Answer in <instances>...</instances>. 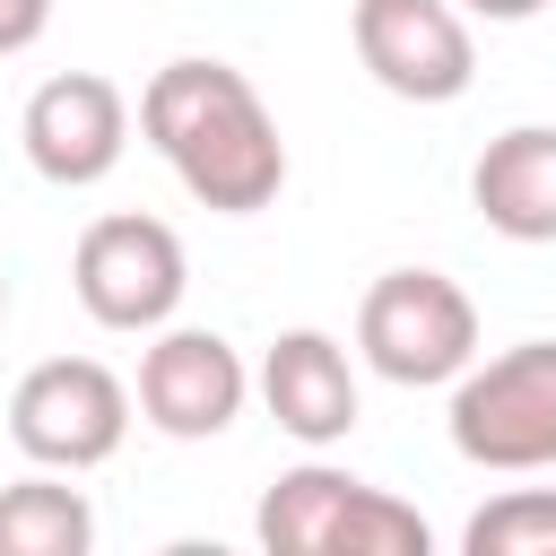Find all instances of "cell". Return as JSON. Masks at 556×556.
<instances>
[{
    "label": "cell",
    "instance_id": "1",
    "mask_svg": "<svg viewBox=\"0 0 556 556\" xmlns=\"http://www.w3.org/2000/svg\"><path fill=\"white\" fill-rule=\"evenodd\" d=\"M139 139L217 217H252V208H269L287 191L278 113L261 104V87L235 61H165L139 87Z\"/></svg>",
    "mask_w": 556,
    "mask_h": 556
},
{
    "label": "cell",
    "instance_id": "2",
    "mask_svg": "<svg viewBox=\"0 0 556 556\" xmlns=\"http://www.w3.org/2000/svg\"><path fill=\"white\" fill-rule=\"evenodd\" d=\"M252 530L269 556H426L434 547L417 504H400L391 486H365L356 469H330V460H295L261 495Z\"/></svg>",
    "mask_w": 556,
    "mask_h": 556
},
{
    "label": "cell",
    "instance_id": "3",
    "mask_svg": "<svg viewBox=\"0 0 556 556\" xmlns=\"http://www.w3.org/2000/svg\"><path fill=\"white\" fill-rule=\"evenodd\" d=\"M443 426L469 469H495V478L556 469V339H513L504 356H469L452 374Z\"/></svg>",
    "mask_w": 556,
    "mask_h": 556
},
{
    "label": "cell",
    "instance_id": "4",
    "mask_svg": "<svg viewBox=\"0 0 556 556\" xmlns=\"http://www.w3.org/2000/svg\"><path fill=\"white\" fill-rule=\"evenodd\" d=\"M356 356L400 382V391H434L478 356V304L460 278L443 269H382L356 304Z\"/></svg>",
    "mask_w": 556,
    "mask_h": 556
},
{
    "label": "cell",
    "instance_id": "5",
    "mask_svg": "<svg viewBox=\"0 0 556 556\" xmlns=\"http://www.w3.org/2000/svg\"><path fill=\"white\" fill-rule=\"evenodd\" d=\"M130 434V382L96 356H43L9 391V443L35 469H104Z\"/></svg>",
    "mask_w": 556,
    "mask_h": 556
},
{
    "label": "cell",
    "instance_id": "6",
    "mask_svg": "<svg viewBox=\"0 0 556 556\" xmlns=\"http://www.w3.org/2000/svg\"><path fill=\"white\" fill-rule=\"evenodd\" d=\"M70 287L87 304L96 330H165L182 287H191V261H182V235L148 208H113L78 235L70 252Z\"/></svg>",
    "mask_w": 556,
    "mask_h": 556
},
{
    "label": "cell",
    "instance_id": "7",
    "mask_svg": "<svg viewBox=\"0 0 556 556\" xmlns=\"http://www.w3.org/2000/svg\"><path fill=\"white\" fill-rule=\"evenodd\" d=\"M348 35H356L365 78L400 104H452L478 78V43L452 0H356Z\"/></svg>",
    "mask_w": 556,
    "mask_h": 556
},
{
    "label": "cell",
    "instance_id": "8",
    "mask_svg": "<svg viewBox=\"0 0 556 556\" xmlns=\"http://www.w3.org/2000/svg\"><path fill=\"white\" fill-rule=\"evenodd\" d=\"M243 400H252V374H243V356H235V339H217V330H156L148 348H139V391H130V408L165 434V443H208V434H226L235 417H243Z\"/></svg>",
    "mask_w": 556,
    "mask_h": 556
},
{
    "label": "cell",
    "instance_id": "9",
    "mask_svg": "<svg viewBox=\"0 0 556 556\" xmlns=\"http://www.w3.org/2000/svg\"><path fill=\"white\" fill-rule=\"evenodd\" d=\"M17 148H26V165H35L43 182L87 191V182H104V174L122 165V148H130V96H122L104 70H61V78H43V87L26 96Z\"/></svg>",
    "mask_w": 556,
    "mask_h": 556
},
{
    "label": "cell",
    "instance_id": "10",
    "mask_svg": "<svg viewBox=\"0 0 556 556\" xmlns=\"http://www.w3.org/2000/svg\"><path fill=\"white\" fill-rule=\"evenodd\" d=\"M261 408L278 417V434H295L304 452H330L356 434V356L330 339V330H278L269 356H261Z\"/></svg>",
    "mask_w": 556,
    "mask_h": 556
},
{
    "label": "cell",
    "instance_id": "11",
    "mask_svg": "<svg viewBox=\"0 0 556 556\" xmlns=\"http://www.w3.org/2000/svg\"><path fill=\"white\" fill-rule=\"evenodd\" d=\"M469 200L504 243H556V122H513L478 148Z\"/></svg>",
    "mask_w": 556,
    "mask_h": 556
},
{
    "label": "cell",
    "instance_id": "12",
    "mask_svg": "<svg viewBox=\"0 0 556 556\" xmlns=\"http://www.w3.org/2000/svg\"><path fill=\"white\" fill-rule=\"evenodd\" d=\"M96 547V504L70 486V469H35L0 486V556H87Z\"/></svg>",
    "mask_w": 556,
    "mask_h": 556
},
{
    "label": "cell",
    "instance_id": "13",
    "mask_svg": "<svg viewBox=\"0 0 556 556\" xmlns=\"http://www.w3.org/2000/svg\"><path fill=\"white\" fill-rule=\"evenodd\" d=\"M469 556H556V486H504L460 530Z\"/></svg>",
    "mask_w": 556,
    "mask_h": 556
},
{
    "label": "cell",
    "instance_id": "14",
    "mask_svg": "<svg viewBox=\"0 0 556 556\" xmlns=\"http://www.w3.org/2000/svg\"><path fill=\"white\" fill-rule=\"evenodd\" d=\"M43 26H52V0H0V61H9V52H26Z\"/></svg>",
    "mask_w": 556,
    "mask_h": 556
},
{
    "label": "cell",
    "instance_id": "15",
    "mask_svg": "<svg viewBox=\"0 0 556 556\" xmlns=\"http://www.w3.org/2000/svg\"><path fill=\"white\" fill-rule=\"evenodd\" d=\"M460 17H486V26H521V17H539L547 0H452Z\"/></svg>",
    "mask_w": 556,
    "mask_h": 556
},
{
    "label": "cell",
    "instance_id": "16",
    "mask_svg": "<svg viewBox=\"0 0 556 556\" xmlns=\"http://www.w3.org/2000/svg\"><path fill=\"white\" fill-rule=\"evenodd\" d=\"M0 313H9V278H0Z\"/></svg>",
    "mask_w": 556,
    "mask_h": 556
}]
</instances>
